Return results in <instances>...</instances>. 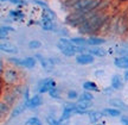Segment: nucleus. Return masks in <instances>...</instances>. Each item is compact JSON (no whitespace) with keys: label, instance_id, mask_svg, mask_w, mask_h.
<instances>
[{"label":"nucleus","instance_id":"19","mask_svg":"<svg viewBox=\"0 0 128 125\" xmlns=\"http://www.w3.org/2000/svg\"><path fill=\"white\" fill-rule=\"evenodd\" d=\"M37 58H38V61L42 63V66H43V68L45 70H52V65H51V61L50 60H48V58H44L42 55H37L36 56Z\"/></svg>","mask_w":128,"mask_h":125},{"label":"nucleus","instance_id":"26","mask_svg":"<svg viewBox=\"0 0 128 125\" xmlns=\"http://www.w3.org/2000/svg\"><path fill=\"white\" fill-rule=\"evenodd\" d=\"M10 17L16 19V20H19L24 17V13L22 11H10Z\"/></svg>","mask_w":128,"mask_h":125},{"label":"nucleus","instance_id":"9","mask_svg":"<svg viewBox=\"0 0 128 125\" xmlns=\"http://www.w3.org/2000/svg\"><path fill=\"white\" fill-rule=\"evenodd\" d=\"M119 19H120V16H114V17H110V23H109V30H108V35H109V36H112V37L118 35Z\"/></svg>","mask_w":128,"mask_h":125},{"label":"nucleus","instance_id":"4","mask_svg":"<svg viewBox=\"0 0 128 125\" xmlns=\"http://www.w3.org/2000/svg\"><path fill=\"white\" fill-rule=\"evenodd\" d=\"M55 87H57V83L52 79L49 78V79H45L39 82V85H38V93H39V94L50 93L51 89H54Z\"/></svg>","mask_w":128,"mask_h":125},{"label":"nucleus","instance_id":"27","mask_svg":"<svg viewBox=\"0 0 128 125\" xmlns=\"http://www.w3.org/2000/svg\"><path fill=\"white\" fill-rule=\"evenodd\" d=\"M110 104H112V105H113V106H114L115 108L118 107L119 110H124H124H126V108H127V106L124 105V102L119 101V100H110Z\"/></svg>","mask_w":128,"mask_h":125},{"label":"nucleus","instance_id":"25","mask_svg":"<svg viewBox=\"0 0 128 125\" xmlns=\"http://www.w3.org/2000/svg\"><path fill=\"white\" fill-rule=\"evenodd\" d=\"M25 125H43V123H42V120L39 118L31 117V118H28V120L25 121Z\"/></svg>","mask_w":128,"mask_h":125},{"label":"nucleus","instance_id":"1","mask_svg":"<svg viewBox=\"0 0 128 125\" xmlns=\"http://www.w3.org/2000/svg\"><path fill=\"white\" fill-rule=\"evenodd\" d=\"M108 18V16L102 12V11H95L90 18L86 20L84 23L78 28V32L82 35H95L98 33L101 26L103 25L106 19Z\"/></svg>","mask_w":128,"mask_h":125},{"label":"nucleus","instance_id":"36","mask_svg":"<svg viewBox=\"0 0 128 125\" xmlns=\"http://www.w3.org/2000/svg\"><path fill=\"white\" fill-rule=\"evenodd\" d=\"M95 125H103V124H95Z\"/></svg>","mask_w":128,"mask_h":125},{"label":"nucleus","instance_id":"34","mask_svg":"<svg viewBox=\"0 0 128 125\" xmlns=\"http://www.w3.org/2000/svg\"><path fill=\"white\" fill-rule=\"evenodd\" d=\"M124 81H128V69L126 70V73H124Z\"/></svg>","mask_w":128,"mask_h":125},{"label":"nucleus","instance_id":"33","mask_svg":"<svg viewBox=\"0 0 128 125\" xmlns=\"http://www.w3.org/2000/svg\"><path fill=\"white\" fill-rule=\"evenodd\" d=\"M120 120H121V123L124 125H128V117H121Z\"/></svg>","mask_w":128,"mask_h":125},{"label":"nucleus","instance_id":"28","mask_svg":"<svg viewBox=\"0 0 128 125\" xmlns=\"http://www.w3.org/2000/svg\"><path fill=\"white\" fill-rule=\"evenodd\" d=\"M25 107H26L25 104H24V105H20V106H18V107H16L14 111L12 112V114H11V118H14V117H17V114H20V113L25 110Z\"/></svg>","mask_w":128,"mask_h":125},{"label":"nucleus","instance_id":"29","mask_svg":"<svg viewBox=\"0 0 128 125\" xmlns=\"http://www.w3.org/2000/svg\"><path fill=\"white\" fill-rule=\"evenodd\" d=\"M49 94H50V97L54 98V99H60V89H58L57 87H55L54 89H51Z\"/></svg>","mask_w":128,"mask_h":125},{"label":"nucleus","instance_id":"32","mask_svg":"<svg viewBox=\"0 0 128 125\" xmlns=\"http://www.w3.org/2000/svg\"><path fill=\"white\" fill-rule=\"evenodd\" d=\"M78 93L75 92V91H70V92L68 93V98L70 99V100H76V99H78Z\"/></svg>","mask_w":128,"mask_h":125},{"label":"nucleus","instance_id":"35","mask_svg":"<svg viewBox=\"0 0 128 125\" xmlns=\"http://www.w3.org/2000/svg\"><path fill=\"white\" fill-rule=\"evenodd\" d=\"M58 125H64V124H63V121H60V124H58Z\"/></svg>","mask_w":128,"mask_h":125},{"label":"nucleus","instance_id":"23","mask_svg":"<svg viewBox=\"0 0 128 125\" xmlns=\"http://www.w3.org/2000/svg\"><path fill=\"white\" fill-rule=\"evenodd\" d=\"M92 94L90 92H88V91H84L82 94H80V97H78V101H92Z\"/></svg>","mask_w":128,"mask_h":125},{"label":"nucleus","instance_id":"8","mask_svg":"<svg viewBox=\"0 0 128 125\" xmlns=\"http://www.w3.org/2000/svg\"><path fill=\"white\" fill-rule=\"evenodd\" d=\"M43 104V98H42L40 94H36L32 98H30L28 101H25V105L28 108H36V107H39Z\"/></svg>","mask_w":128,"mask_h":125},{"label":"nucleus","instance_id":"15","mask_svg":"<svg viewBox=\"0 0 128 125\" xmlns=\"http://www.w3.org/2000/svg\"><path fill=\"white\" fill-rule=\"evenodd\" d=\"M103 114H106L107 117H120L121 116V111L119 108H115V107H107L103 110Z\"/></svg>","mask_w":128,"mask_h":125},{"label":"nucleus","instance_id":"22","mask_svg":"<svg viewBox=\"0 0 128 125\" xmlns=\"http://www.w3.org/2000/svg\"><path fill=\"white\" fill-rule=\"evenodd\" d=\"M11 105L10 104H7L6 101H4V100H1V102H0V114L4 117L6 116L7 113L10 112V110H11Z\"/></svg>","mask_w":128,"mask_h":125},{"label":"nucleus","instance_id":"21","mask_svg":"<svg viewBox=\"0 0 128 125\" xmlns=\"http://www.w3.org/2000/svg\"><path fill=\"white\" fill-rule=\"evenodd\" d=\"M70 41L72 44L78 46H86L88 45V38H83V37H72L70 38Z\"/></svg>","mask_w":128,"mask_h":125},{"label":"nucleus","instance_id":"12","mask_svg":"<svg viewBox=\"0 0 128 125\" xmlns=\"http://www.w3.org/2000/svg\"><path fill=\"white\" fill-rule=\"evenodd\" d=\"M92 106V101H78L77 104V114H83Z\"/></svg>","mask_w":128,"mask_h":125},{"label":"nucleus","instance_id":"24","mask_svg":"<svg viewBox=\"0 0 128 125\" xmlns=\"http://www.w3.org/2000/svg\"><path fill=\"white\" fill-rule=\"evenodd\" d=\"M14 31L13 28H11V26H6V25H2L1 28H0V38L1 39H4L10 32H12Z\"/></svg>","mask_w":128,"mask_h":125},{"label":"nucleus","instance_id":"13","mask_svg":"<svg viewBox=\"0 0 128 125\" xmlns=\"http://www.w3.org/2000/svg\"><path fill=\"white\" fill-rule=\"evenodd\" d=\"M106 43V39L102 37H98V36H90L88 38V45H92V46H98L102 45Z\"/></svg>","mask_w":128,"mask_h":125},{"label":"nucleus","instance_id":"14","mask_svg":"<svg viewBox=\"0 0 128 125\" xmlns=\"http://www.w3.org/2000/svg\"><path fill=\"white\" fill-rule=\"evenodd\" d=\"M88 117H89V120L92 124H96L98 120L102 119L103 117V112H98V111H90L88 113Z\"/></svg>","mask_w":128,"mask_h":125},{"label":"nucleus","instance_id":"2","mask_svg":"<svg viewBox=\"0 0 128 125\" xmlns=\"http://www.w3.org/2000/svg\"><path fill=\"white\" fill-rule=\"evenodd\" d=\"M57 48L60 50V52L63 55L68 56V57H71V56L75 55H80V54H83L88 50L86 46H78L75 45L71 43L70 39H66V38H60V42L57 43Z\"/></svg>","mask_w":128,"mask_h":125},{"label":"nucleus","instance_id":"6","mask_svg":"<svg viewBox=\"0 0 128 125\" xmlns=\"http://www.w3.org/2000/svg\"><path fill=\"white\" fill-rule=\"evenodd\" d=\"M128 33V17L126 13L121 14L119 19V26H118V36H124Z\"/></svg>","mask_w":128,"mask_h":125},{"label":"nucleus","instance_id":"3","mask_svg":"<svg viewBox=\"0 0 128 125\" xmlns=\"http://www.w3.org/2000/svg\"><path fill=\"white\" fill-rule=\"evenodd\" d=\"M1 79L7 85H14V83H18L19 82V76L18 72L14 69H5L2 73H1Z\"/></svg>","mask_w":128,"mask_h":125},{"label":"nucleus","instance_id":"18","mask_svg":"<svg viewBox=\"0 0 128 125\" xmlns=\"http://www.w3.org/2000/svg\"><path fill=\"white\" fill-rule=\"evenodd\" d=\"M36 63H37V61L34 57H26V58H23V65H22V67L32 69V68L36 67Z\"/></svg>","mask_w":128,"mask_h":125},{"label":"nucleus","instance_id":"16","mask_svg":"<svg viewBox=\"0 0 128 125\" xmlns=\"http://www.w3.org/2000/svg\"><path fill=\"white\" fill-rule=\"evenodd\" d=\"M88 52L92 54V56H97V57H102V56H104L107 54V51L104 49L100 48V46H92L90 49H88Z\"/></svg>","mask_w":128,"mask_h":125},{"label":"nucleus","instance_id":"30","mask_svg":"<svg viewBox=\"0 0 128 125\" xmlns=\"http://www.w3.org/2000/svg\"><path fill=\"white\" fill-rule=\"evenodd\" d=\"M8 62H11V63H13V65H16V66H20V67H22V65H23V58L11 57V58H8Z\"/></svg>","mask_w":128,"mask_h":125},{"label":"nucleus","instance_id":"5","mask_svg":"<svg viewBox=\"0 0 128 125\" xmlns=\"http://www.w3.org/2000/svg\"><path fill=\"white\" fill-rule=\"evenodd\" d=\"M72 114H77V104H69V105H65L60 120V121L68 120L69 118H71Z\"/></svg>","mask_w":128,"mask_h":125},{"label":"nucleus","instance_id":"31","mask_svg":"<svg viewBox=\"0 0 128 125\" xmlns=\"http://www.w3.org/2000/svg\"><path fill=\"white\" fill-rule=\"evenodd\" d=\"M42 45V43L39 41H31L28 43V48L30 49H38Z\"/></svg>","mask_w":128,"mask_h":125},{"label":"nucleus","instance_id":"17","mask_svg":"<svg viewBox=\"0 0 128 125\" xmlns=\"http://www.w3.org/2000/svg\"><path fill=\"white\" fill-rule=\"evenodd\" d=\"M110 85H112V88L114 89H120L121 86H122V79L119 74H115L113 78H112V81H110Z\"/></svg>","mask_w":128,"mask_h":125},{"label":"nucleus","instance_id":"20","mask_svg":"<svg viewBox=\"0 0 128 125\" xmlns=\"http://www.w3.org/2000/svg\"><path fill=\"white\" fill-rule=\"evenodd\" d=\"M83 88L86 91H88V92H98L100 91L98 86L95 82H92V81H86V82L83 83Z\"/></svg>","mask_w":128,"mask_h":125},{"label":"nucleus","instance_id":"7","mask_svg":"<svg viewBox=\"0 0 128 125\" xmlns=\"http://www.w3.org/2000/svg\"><path fill=\"white\" fill-rule=\"evenodd\" d=\"M94 61H95V57L92 54H89V52H83V54H80V55L76 56V62L78 65L82 66L92 65Z\"/></svg>","mask_w":128,"mask_h":125},{"label":"nucleus","instance_id":"11","mask_svg":"<svg viewBox=\"0 0 128 125\" xmlns=\"http://www.w3.org/2000/svg\"><path fill=\"white\" fill-rule=\"evenodd\" d=\"M114 65L120 69H128V56H119L114 60Z\"/></svg>","mask_w":128,"mask_h":125},{"label":"nucleus","instance_id":"10","mask_svg":"<svg viewBox=\"0 0 128 125\" xmlns=\"http://www.w3.org/2000/svg\"><path fill=\"white\" fill-rule=\"evenodd\" d=\"M0 50L4 51V52H8V54H17V52H18L17 46L13 45V44L10 43V42H1Z\"/></svg>","mask_w":128,"mask_h":125}]
</instances>
